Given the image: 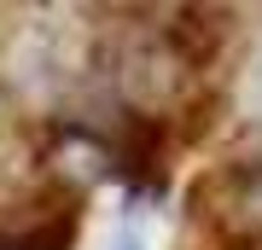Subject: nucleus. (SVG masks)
<instances>
[{"instance_id":"nucleus-1","label":"nucleus","mask_w":262,"mask_h":250,"mask_svg":"<svg viewBox=\"0 0 262 250\" xmlns=\"http://www.w3.org/2000/svg\"><path fill=\"white\" fill-rule=\"evenodd\" d=\"M122 250H128V244H122Z\"/></svg>"}]
</instances>
